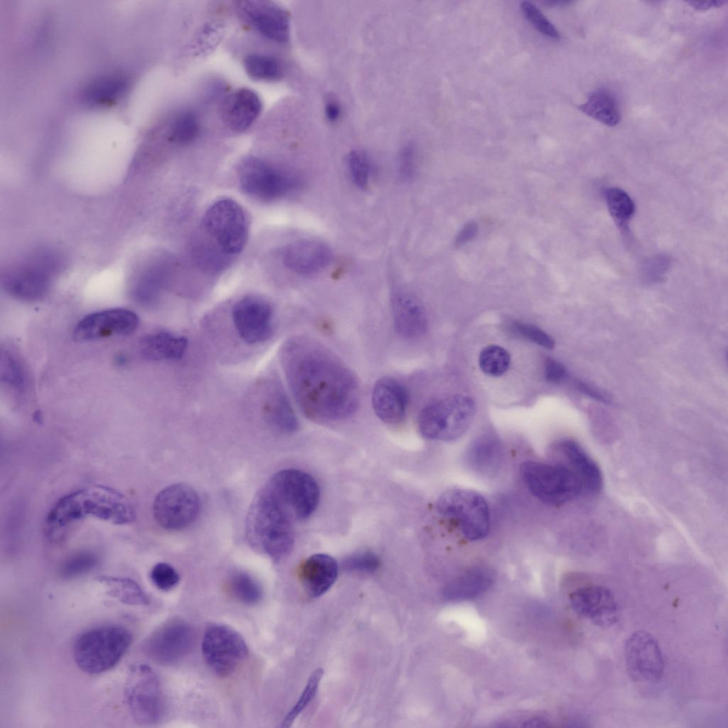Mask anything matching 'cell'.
Wrapping results in <instances>:
<instances>
[{
  "instance_id": "cell-1",
  "label": "cell",
  "mask_w": 728,
  "mask_h": 728,
  "mask_svg": "<svg viewBox=\"0 0 728 728\" xmlns=\"http://www.w3.org/2000/svg\"><path fill=\"white\" fill-rule=\"evenodd\" d=\"M282 363L294 397L309 419L340 421L357 410L360 391L355 375L323 344L306 337L292 338L282 349Z\"/></svg>"
},
{
  "instance_id": "cell-2",
  "label": "cell",
  "mask_w": 728,
  "mask_h": 728,
  "mask_svg": "<svg viewBox=\"0 0 728 728\" xmlns=\"http://www.w3.org/2000/svg\"><path fill=\"white\" fill-rule=\"evenodd\" d=\"M87 516L124 525L134 521L135 511L127 497L115 489L87 487L61 498L50 509L45 521L46 537L60 540L69 527Z\"/></svg>"
},
{
  "instance_id": "cell-3",
  "label": "cell",
  "mask_w": 728,
  "mask_h": 728,
  "mask_svg": "<svg viewBox=\"0 0 728 728\" xmlns=\"http://www.w3.org/2000/svg\"><path fill=\"white\" fill-rule=\"evenodd\" d=\"M292 516L264 486L255 494L247 511L245 536L256 552L279 561L294 542Z\"/></svg>"
},
{
  "instance_id": "cell-4",
  "label": "cell",
  "mask_w": 728,
  "mask_h": 728,
  "mask_svg": "<svg viewBox=\"0 0 728 728\" xmlns=\"http://www.w3.org/2000/svg\"><path fill=\"white\" fill-rule=\"evenodd\" d=\"M132 641L129 629L119 625L96 627L80 634L73 648L78 668L89 674H99L114 667Z\"/></svg>"
},
{
  "instance_id": "cell-5",
  "label": "cell",
  "mask_w": 728,
  "mask_h": 728,
  "mask_svg": "<svg viewBox=\"0 0 728 728\" xmlns=\"http://www.w3.org/2000/svg\"><path fill=\"white\" fill-rule=\"evenodd\" d=\"M476 412L473 400L461 394L450 395L426 405L418 417V427L426 438L454 441L469 428Z\"/></svg>"
},
{
  "instance_id": "cell-6",
  "label": "cell",
  "mask_w": 728,
  "mask_h": 728,
  "mask_svg": "<svg viewBox=\"0 0 728 728\" xmlns=\"http://www.w3.org/2000/svg\"><path fill=\"white\" fill-rule=\"evenodd\" d=\"M520 473L530 492L550 505L568 503L584 491L576 473L564 465L527 461L521 465Z\"/></svg>"
},
{
  "instance_id": "cell-7",
  "label": "cell",
  "mask_w": 728,
  "mask_h": 728,
  "mask_svg": "<svg viewBox=\"0 0 728 728\" xmlns=\"http://www.w3.org/2000/svg\"><path fill=\"white\" fill-rule=\"evenodd\" d=\"M439 515L457 525L469 541L484 538L490 530V512L487 501L480 493L462 488L444 492L437 502Z\"/></svg>"
},
{
  "instance_id": "cell-8",
  "label": "cell",
  "mask_w": 728,
  "mask_h": 728,
  "mask_svg": "<svg viewBox=\"0 0 728 728\" xmlns=\"http://www.w3.org/2000/svg\"><path fill=\"white\" fill-rule=\"evenodd\" d=\"M238 176L242 189L250 196L262 201L282 198L300 185L299 178L294 174L255 156L242 162Z\"/></svg>"
},
{
  "instance_id": "cell-9",
  "label": "cell",
  "mask_w": 728,
  "mask_h": 728,
  "mask_svg": "<svg viewBox=\"0 0 728 728\" xmlns=\"http://www.w3.org/2000/svg\"><path fill=\"white\" fill-rule=\"evenodd\" d=\"M203 228L226 255L239 254L247 242L248 224L245 211L235 200L220 199L206 210Z\"/></svg>"
},
{
  "instance_id": "cell-10",
  "label": "cell",
  "mask_w": 728,
  "mask_h": 728,
  "mask_svg": "<svg viewBox=\"0 0 728 728\" xmlns=\"http://www.w3.org/2000/svg\"><path fill=\"white\" fill-rule=\"evenodd\" d=\"M264 486L292 518L296 519L309 518L319 501L320 491L317 482L310 474L301 470L288 469L279 471Z\"/></svg>"
},
{
  "instance_id": "cell-11",
  "label": "cell",
  "mask_w": 728,
  "mask_h": 728,
  "mask_svg": "<svg viewBox=\"0 0 728 728\" xmlns=\"http://www.w3.org/2000/svg\"><path fill=\"white\" fill-rule=\"evenodd\" d=\"M124 697L135 722L154 724L163 712L162 690L158 676L146 664L134 667L128 677Z\"/></svg>"
},
{
  "instance_id": "cell-12",
  "label": "cell",
  "mask_w": 728,
  "mask_h": 728,
  "mask_svg": "<svg viewBox=\"0 0 728 728\" xmlns=\"http://www.w3.org/2000/svg\"><path fill=\"white\" fill-rule=\"evenodd\" d=\"M203 658L216 675H231L245 659L248 648L242 636L232 628L220 623L210 625L202 641Z\"/></svg>"
},
{
  "instance_id": "cell-13",
  "label": "cell",
  "mask_w": 728,
  "mask_h": 728,
  "mask_svg": "<svg viewBox=\"0 0 728 728\" xmlns=\"http://www.w3.org/2000/svg\"><path fill=\"white\" fill-rule=\"evenodd\" d=\"M200 508V498L192 487L185 483H174L156 495L153 503V515L163 528L178 530L196 520Z\"/></svg>"
},
{
  "instance_id": "cell-14",
  "label": "cell",
  "mask_w": 728,
  "mask_h": 728,
  "mask_svg": "<svg viewBox=\"0 0 728 728\" xmlns=\"http://www.w3.org/2000/svg\"><path fill=\"white\" fill-rule=\"evenodd\" d=\"M196 634L193 627L181 619L167 621L158 627L144 644L145 653L161 665H172L193 649Z\"/></svg>"
},
{
  "instance_id": "cell-15",
  "label": "cell",
  "mask_w": 728,
  "mask_h": 728,
  "mask_svg": "<svg viewBox=\"0 0 728 728\" xmlns=\"http://www.w3.org/2000/svg\"><path fill=\"white\" fill-rule=\"evenodd\" d=\"M624 657L629 676L636 682H656L664 672V660L660 648L649 633L637 631L624 643Z\"/></svg>"
},
{
  "instance_id": "cell-16",
  "label": "cell",
  "mask_w": 728,
  "mask_h": 728,
  "mask_svg": "<svg viewBox=\"0 0 728 728\" xmlns=\"http://www.w3.org/2000/svg\"><path fill=\"white\" fill-rule=\"evenodd\" d=\"M237 9L242 18L266 39L278 43L289 40V16L282 7L259 0L237 1Z\"/></svg>"
},
{
  "instance_id": "cell-17",
  "label": "cell",
  "mask_w": 728,
  "mask_h": 728,
  "mask_svg": "<svg viewBox=\"0 0 728 728\" xmlns=\"http://www.w3.org/2000/svg\"><path fill=\"white\" fill-rule=\"evenodd\" d=\"M139 325V317L132 311L116 308L90 314L80 321L74 331L77 341H93L112 336L132 333Z\"/></svg>"
},
{
  "instance_id": "cell-18",
  "label": "cell",
  "mask_w": 728,
  "mask_h": 728,
  "mask_svg": "<svg viewBox=\"0 0 728 728\" xmlns=\"http://www.w3.org/2000/svg\"><path fill=\"white\" fill-rule=\"evenodd\" d=\"M232 316L239 336L247 343L263 342L272 333L273 311L262 299L254 296L241 299L234 305Z\"/></svg>"
},
{
  "instance_id": "cell-19",
  "label": "cell",
  "mask_w": 728,
  "mask_h": 728,
  "mask_svg": "<svg viewBox=\"0 0 728 728\" xmlns=\"http://www.w3.org/2000/svg\"><path fill=\"white\" fill-rule=\"evenodd\" d=\"M569 601L576 613L598 626H611L619 619V606L614 594L604 586L579 588L570 594Z\"/></svg>"
},
{
  "instance_id": "cell-20",
  "label": "cell",
  "mask_w": 728,
  "mask_h": 728,
  "mask_svg": "<svg viewBox=\"0 0 728 728\" xmlns=\"http://www.w3.org/2000/svg\"><path fill=\"white\" fill-rule=\"evenodd\" d=\"M332 258V252L327 245L311 240L292 242L282 252L284 265L302 276H310L322 271L331 263Z\"/></svg>"
},
{
  "instance_id": "cell-21",
  "label": "cell",
  "mask_w": 728,
  "mask_h": 728,
  "mask_svg": "<svg viewBox=\"0 0 728 728\" xmlns=\"http://www.w3.org/2000/svg\"><path fill=\"white\" fill-rule=\"evenodd\" d=\"M394 328L407 339L422 336L427 328L425 311L419 301L408 291L396 288L390 296Z\"/></svg>"
},
{
  "instance_id": "cell-22",
  "label": "cell",
  "mask_w": 728,
  "mask_h": 728,
  "mask_svg": "<svg viewBox=\"0 0 728 728\" xmlns=\"http://www.w3.org/2000/svg\"><path fill=\"white\" fill-rule=\"evenodd\" d=\"M408 403V392L397 380L384 377L375 382L372 392V405L382 422L390 424L401 423L405 418Z\"/></svg>"
},
{
  "instance_id": "cell-23",
  "label": "cell",
  "mask_w": 728,
  "mask_h": 728,
  "mask_svg": "<svg viewBox=\"0 0 728 728\" xmlns=\"http://www.w3.org/2000/svg\"><path fill=\"white\" fill-rule=\"evenodd\" d=\"M262 109V101L255 92L248 88H240L224 99L221 106V119L229 129L241 133L252 125Z\"/></svg>"
},
{
  "instance_id": "cell-24",
  "label": "cell",
  "mask_w": 728,
  "mask_h": 728,
  "mask_svg": "<svg viewBox=\"0 0 728 728\" xmlns=\"http://www.w3.org/2000/svg\"><path fill=\"white\" fill-rule=\"evenodd\" d=\"M338 574L336 561L326 554H314L301 563L298 574L306 592L311 597L325 594L334 584Z\"/></svg>"
},
{
  "instance_id": "cell-25",
  "label": "cell",
  "mask_w": 728,
  "mask_h": 728,
  "mask_svg": "<svg viewBox=\"0 0 728 728\" xmlns=\"http://www.w3.org/2000/svg\"><path fill=\"white\" fill-rule=\"evenodd\" d=\"M557 448L581 481L584 491L591 494L600 492L603 486L601 471L584 449L572 439L561 440L557 443Z\"/></svg>"
},
{
  "instance_id": "cell-26",
  "label": "cell",
  "mask_w": 728,
  "mask_h": 728,
  "mask_svg": "<svg viewBox=\"0 0 728 728\" xmlns=\"http://www.w3.org/2000/svg\"><path fill=\"white\" fill-rule=\"evenodd\" d=\"M494 578V572L489 567H471L447 584L444 592V596L451 601L475 598L491 586Z\"/></svg>"
},
{
  "instance_id": "cell-27",
  "label": "cell",
  "mask_w": 728,
  "mask_h": 728,
  "mask_svg": "<svg viewBox=\"0 0 728 728\" xmlns=\"http://www.w3.org/2000/svg\"><path fill=\"white\" fill-rule=\"evenodd\" d=\"M187 346L186 338L163 331L144 336L139 342V350L149 360H173L183 355Z\"/></svg>"
},
{
  "instance_id": "cell-28",
  "label": "cell",
  "mask_w": 728,
  "mask_h": 728,
  "mask_svg": "<svg viewBox=\"0 0 728 728\" xmlns=\"http://www.w3.org/2000/svg\"><path fill=\"white\" fill-rule=\"evenodd\" d=\"M502 448L498 439L492 434H483L469 446L466 454L467 464L473 471L484 475L492 474L499 467Z\"/></svg>"
},
{
  "instance_id": "cell-29",
  "label": "cell",
  "mask_w": 728,
  "mask_h": 728,
  "mask_svg": "<svg viewBox=\"0 0 728 728\" xmlns=\"http://www.w3.org/2000/svg\"><path fill=\"white\" fill-rule=\"evenodd\" d=\"M266 420L277 429L293 433L298 429L299 422L288 397L282 389L276 386L271 390L262 404Z\"/></svg>"
},
{
  "instance_id": "cell-30",
  "label": "cell",
  "mask_w": 728,
  "mask_h": 728,
  "mask_svg": "<svg viewBox=\"0 0 728 728\" xmlns=\"http://www.w3.org/2000/svg\"><path fill=\"white\" fill-rule=\"evenodd\" d=\"M578 109L591 118L609 127L616 126L621 120L619 107L614 95L604 89H598L588 96Z\"/></svg>"
},
{
  "instance_id": "cell-31",
  "label": "cell",
  "mask_w": 728,
  "mask_h": 728,
  "mask_svg": "<svg viewBox=\"0 0 728 728\" xmlns=\"http://www.w3.org/2000/svg\"><path fill=\"white\" fill-rule=\"evenodd\" d=\"M98 581L106 588L107 594L120 602L133 606L147 605L149 599L140 585L126 577L101 576Z\"/></svg>"
},
{
  "instance_id": "cell-32",
  "label": "cell",
  "mask_w": 728,
  "mask_h": 728,
  "mask_svg": "<svg viewBox=\"0 0 728 728\" xmlns=\"http://www.w3.org/2000/svg\"><path fill=\"white\" fill-rule=\"evenodd\" d=\"M243 68L246 74L252 80L263 82H274L283 75L281 61L269 55L251 53L245 57Z\"/></svg>"
},
{
  "instance_id": "cell-33",
  "label": "cell",
  "mask_w": 728,
  "mask_h": 728,
  "mask_svg": "<svg viewBox=\"0 0 728 728\" xmlns=\"http://www.w3.org/2000/svg\"><path fill=\"white\" fill-rule=\"evenodd\" d=\"M200 132L197 114L191 110L178 113L171 121L167 130V139L177 145H188L196 141Z\"/></svg>"
},
{
  "instance_id": "cell-34",
  "label": "cell",
  "mask_w": 728,
  "mask_h": 728,
  "mask_svg": "<svg viewBox=\"0 0 728 728\" xmlns=\"http://www.w3.org/2000/svg\"><path fill=\"white\" fill-rule=\"evenodd\" d=\"M227 583L230 594L245 605L257 604L262 599L263 592L260 584L245 572L236 570L231 572Z\"/></svg>"
},
{
  "instance_id": "cell-35",
  "label": "cell",
  "mask_w": 728,
  "mask_h": 728,
  "mask_svg": "<svg viewBox=\"0 0 728 728\" xmlns=\"http://www.w3.org/2000/svg\"><path fill=\"white\" fill-rule=\"evenodd\" d=\"M605 198L612 218L621 228H626L635 213L631 197L621 188H610L606 191Z\"/></svg>"
},
{
  "instance_id": "cell-36",
  "label": "cell",
  "mask_w": 728,
  "mask_h": 728,
  "mask_svg": "<svg viewBox=\"0 0 728 728\" xmlns=\"http://www.w3.org/2000/svg\"><path fill=\"white\" fill-rule=\"evenodd\" d=\"M478 364L486 375L498 377L508 371L510 365V355L504 348L490 345L481 351Z\"/></svg>"
},
{
  "instance_id": "cell-37",
  "label": "cell",
  "mask_w": 728,
  "mask_h": 728,
  "mask_svg": "<svg viewBox=\"0 0 728 728\" xmlns=\"http://www.w3.org/2000/svg\"><path fill=\"white\" fill-rule=\"evenodd\" d=\"M347 166L351 179L360 188H366L373 173L369 156L361 150H353L347 156Z\"/></svg>"
},
{
  "instance_id": "cell-38",
  "label": "cell",
  "mask_w": 728,
  "mask_h": 728,
  "mask_svg": "<svg viewBox=\"0 0 728 728\" xmlns=\"http://www.w3.org/2000/svg\"><path fill=\"white\" fill-rule=\"evenodd\" d=\"M323 674V670L321 668H317L312 673L298 701L284 718L281 724L282 727H290L298 715L312 700L316 693Z\"/></svg>"
},
{
  "instance_id": "cell-39",
  "label": "cell",
  "mask_w": 728,
  "mask_h": 728,
  "mask_svg": "<svg viewBox=\"0 0 728 728\" xmlns=\"http://www.w3.org/2000/svg\"><path fill=\"white\" fill-rule=\"evenodd\" d=\"M1 380L17 390L26 386V375L21 363L9 352L3 353L1 361Z\"/></svg>"
},
{
  "instance_id": "cell-40",
  "label": "cell",
  "mask_w": 728,
  "mask_h": 728,
  "mask_svg": "<svg viewBox=\"0 0 728 728\" xmlns=\"http://www.w3.org/2000/svg\"><path fill=\"white\" fill-rule=\"evenodd\" d=\"M520 7L525 18L539 32L554 39L560 38V34L555 26L533 3L524 1L520 3Z\"/></svg>"
},
{
  "instance_id": "cell-41",
  "label": "cell",
  "mask_w": 728,
  "mask_h": 728,
  "mask_svg": "<svg viewBox=\"0 0 728 728\" xmlns=\"http://www.w3.org/2000/svg\"><path fill=\"white\" fill-rule=\"evenodd\" d=\"M97 562V557L92 553L77 554L64 562L60 568V575L65 579L79 577L95 568Z\"/></svg>"
},
{
  "instance_id": "cell-42",
  "label": "cell",
  "mask_w": 728,
  "mask_h": 728,
  "mask_svg": "<svg viewBox=\"0 0 728 728\" xmlns=\"http://www.w3.org/2000/svg\"><path fill=\"white\" fill-rule=\"evenodd\" d=\"M380 565V558L371 550L357 552L346 557L343 562L346 570L368 574L375 572Z\"/></svg>"
},
{
  "instance_id": "cell-43",
  "label": "cell",
  "mask_w": 728,
  "mask_h": 728,
  "mask_svg": "<svg viewBox=\"0 0 728 728\" xmlns=\"http://www.w3.org/2000/svg\"><path fill=\"white\" fill-rule=\"evenodd\" d=\"M510 329L518 336L547 349L555 346L553 338L538 327L522 322H513Z\"/></svg>"
},
{
  "instance_id": "cell-44",
  "label": "cell",
  "mask_w": 728,
  "mask_h": 728,
  "mask_svg": "<svg viewBox=\"0 0 728 728\" xmlns=\"http://www.w3.org/2000/svg\"><path fill=\"white\" fill-rule=\"evenodd\" d=\"M150 578L153 584L160 590L168 591L177 585L180 576L169 564L159 562L151 570Z\"/></svg>"
},
{
  "instance_id": "cell-45",
  "label": "cell",
  "mask_w": 728,
  "mask_h": 728,
  "mask_svg": "<svg viewBox=\"0 0 728 728\" xmlns=\"http://www.w3.org/2000/svg\"><path fill=\"white\" fill-rule=\"evenodd\" d=\"M416 170V151L412 143L405 144L400 150L397 171L399 177L404 181L412 178Z\"/></svg>"
},
{
  "instance_id": "cell-46",
  "label": "cell",
  "mask_w": 728,
  "mask_h": 728,
  "mask_svg": "<svg viewBox=\"0 0 728 728\" xmlns=\"http://www.w3.org/2000/svg\"><path fill=\"white\" fill-rule=\"evenodd\" d=\"M545 379L550 382H560L566 376L565 367L556 360L548 358L545 362L544 370Z\"/></svg>"
},
{
  "instance_id": "cell-47",
  "label": "cell",
  "mask_w": 728,
  "mask_h": 728,
  "mask_svg": "<svg viewBox=\"0 0 728 728\" xmlns=\"http://www.w3.org/2000/svg\"><path fill=\"white\" fill-rule=\"evenodd\" d=\"M478 231L477 225L475 223H468L458 235L456 244L460 245L473 238Z\"/></svg>"
},
{
  "instance_id": "cell-48",
  "label": "cell",
  "mask_w": 728,
  "mask_h": 728,
  "mask_svg": "<svg viewBox=\"0 0 728 728\" xmlns=\"http://www.w3.org/2000/svg\"><path fill=\"white\" fill-rule=\"evenodd\" d=\"M726 1H687L691 7L697 11H707L710 9L717 8L726 4Z\"/></svg>"
},
{
  "instance_id": "cell-49",
  "label": "cell",
  "mask_w": 728,
  "mask_h": 728,
  "mask_svg": "<svg viewBox=\"0 0 728 728\" xmlns=\"http://www.w3.org/2000/svg\"><path fill=\"white\" fill-rule=\"evenodd\" d=\"M341 109L339 104L335 100H329L325 106V115L331 122H335L341 117Z\"/></svg>"
},
{
  "instance_id": "cell-50",
  "label": "cell",
  "mask_w": 728,
  "mask_h": 728,
  "mask_svg": "<svg viewBox=\"0 0 728 728\" xmlns=\"http://www.w3.org/2000/svg\"><path fill=\"white\" fill-rule=\"evenodd\" d=\"M577 387L581 391L584 392L585 394H587L592 397L601 400L603 402H608V400L604 395L596 391L595 389L592 388V387L587 385V384L579 382L577 384Z\"/></svg>"
}]
</instances>
